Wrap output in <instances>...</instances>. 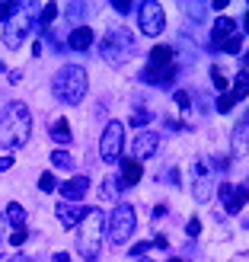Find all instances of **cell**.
I'll use <instances>...</instances> for the list:
<instances>
[{"label": "cell", "mask_w": 249, "mask_h": 262, "mask_svg": "<svg viewBox=\"0 0 249 262\" xmlns=\"http://www.w3.org/2000/svg\"><path fill=\"white\" fill-rule=\"evenodd\" d=\"M32 135V115L26 102H10L0 115V147L7 150H16L26 147V141Z\"/></svg>", "instance_id": "6da1fadb"}, {"label": "cell", "mask_w": 249, "mask_h": 262, "mask_svg": "<svg viewBox=\"0 0 249 262\" xmlns=\"http://www.w3.org/2000/svg\"><path fill=\"white\" fill-rule=\"evenodd\" d=\"M58 192L64 195V199H67V205H71V202H80L83 195L89 192V179H86V176H74V179L64 182V186H61Z\"/></svg>", "instance_id": "4fadbf2b"}, {"label": "cell", "mask_w": 249, "mask_h": 262, "mask_svg": "<svg viewBox=\"0 0 249 262\" xmlns=\"http://www.w3.org/2000/svg\"><path fill=\"white\" fill-rule=\"evenodd\" d=\"M122 147H125V125L122 122H109L99 141V154L106 163H119L122 160Z\"/></svg>", "instance_id": "8992f818"}, {"label": "cell", "mask_w": 249, "mask_h": 262, "mask_svg": "<svg viewBox=\"0 0 249 262\" xmlns=\"http://www.w3.org/2000/svg\"><path fill=\"white\" fill-rule=\"evenodd\" d=\"M134 227H138V214L131 205H115V211L109 217V240L112 243H128L134 237Z\"/></svg>", "instance_id": "5b68a950"}, {"label": "cell", "mask_w": 249, "mask_h": 262, "mask_svg": "<svg viewBox=\"0 0 249 262\" xmlns=\"http://www.w3.org/2000/svg\"><path fill=\"white\" fill-rule=\"evenodd\" d=\"M176 74H179L176 64H166V68H147V71H141V80H144V83H160V86H169V83L176 80Z\"/></svg>", "instance_id": "7c38bea8"}, {"label": "cell", "mask_w": 249, "mask_h": 262, "mask_svg": "<svg viewBox=\"0 0 249 262\" xmlns=\"http://www.w3.org/2000/svg\"><path fill=\"white\" fill-rule=\"evenodd\" d=\"M29 29H32V16H29V13H13V16L4 23V45L7 48H19Z\"/></svg>", "instance_id": "ba28073f"}, {"label": "cell", "mask_w": 249, "mask_h": 262, "mask_svg": "<svg viewBox=\"0 0 249 262\" xmlns=\"http://www.w3.org/2000/svg\"><path fill=\"white\" fill-rule=\"evenodd\" d=\"M51 138L58 141V147H61V150L74 141V138H71V125H67V119H61V115H58V119L51 122Z\"/></svg>", "instance_id": "d6986e66"}, {"label": "cell", "mask_w": 249, "mask_h": 262, "mask_svg": "<svg viewBox=\"0 0 249 262\" xmlns=\"http://www.w3.org/2000/svg\"><path fill=\"white\" fill-rule=\"evenodd\" d=\"M4 250H7V221L0 214V256H4Z\"/></svg>", "instance_id": "d590c367"}, {"label": "cell", "mask_w": 249, "mask_h": 262, "mask_svg": "<svg viewBox=\"0 0 249 262\" xmlns=\"http://www.w3.org/2000/svg\"><path fill=\"white\" fill-rule=\"evenodd\" d=\"M233 106H237V99H233L230 93H220L217 96V112H230Z\"/></svg>", "instance_id": "484cf974"}, {"label": "cell", "mask_w": 249, "mask_h": 262, "mask_svg": "<svg viewBox=\"0 0 249 262\" xmlns=\"http://www.w3.org/2000/svg\"><path fill=\"white\" fill-rule=\"evenodd\" d=\"M147 250H153V243H150V240H144V243H134V246H131V256H144Z\"/></svg>", "instance_id": "836d02e7"}, {"label": "cell", "mask_w": 249, "mask_h": 262, "mask_svg": "<svg viewBox=\"0 0 249 262\" xmlns=\"http://www.w3.org/2000/svg\"><path fill=\"white\" fill-rule=\"evenodd\" d=\"M7 243H10V246H22V243H26V230H13V237H10Z\"/></svg>", "instance_id": "8d00e7d4"}, {"label": "cell", "mask_w": 249, "mask_h": 262, "mask_svg": "<svg viewBox=\"0 0 249 262\" xmlns=\"http://www.w3.org/2000/svg\"><path fill=\"white\" fill-rule=\"evenodd\" d=\"M138 26L144 35H160L163 26H166V16H163V7L153 4V0H147V4L138 7Z\"/></svg>", "instance_id": "52a82bcc"}, {"label": "cell", "mask_w": 249, "mask_h": 262, "mask_svg": "<svg viewBox=\"0 0 249 262\" xmlns=\"http://www.w3.org/2000/svg\"><path fill=\"white\" fill-rule=\"evenodd\" d=\"M220 51H227V55H240V51H243V35H240V32H233L227 42L220 45Z\"/></svg>", "instance_id": "d4e9b609"}, {"label": "cell", "mask_w": 249, "mask_h": 262, "mask_svg": "<svg viewBox=\"0 0 249 262\" xmlns=\"http://www.w3.org/2000/svg\"><path fill=\"white\" fill-rule=\"evenodd\" d=\"M141 176H144L141 163H138V160H131V157H125V160H122V182H125V186H138Z\"/></svg>", "instance_id": "ac0fdd59"}, {"label": "cell", "mask_w": 249, "mask_h": 262, "mask_svg": "<svg viewBox=\"0 0 249 262\" xmlns=\"http://www.w3.org/2000/svg\"><path fill=\"white\" fill-rule=\"evenodd\" d=\"M51 166H58V169H74V157H71L67 150L55 147V154H51Z\"/></svg>", "instance_id": "cb8c5ba5"}, {"label": "cell", "mask_w": 249, "mask_h": 262, "mask_svg": "<svg viewBox=\"0 0 249 262\" xmlns=\"http://www.w3.org/2000/svg\"><path fill=\"white\" fill-rule=\"evenodd\" d=\"M89 45H93V29H89V26H77V29L71 32V38H67V48L86 51Z\"/></svg>", "instance_id": "e0dca14e"}, {"label": "cell", "mask_w": 249, "mask_h": 262, "mask_svg": "<svg viewBox=\"0 0 249 262\" xmlns=\"http://www.w3.org/2000/svg\"><path fill=\"white\" fill-rule=\"evenodd\" d=\"M86 86H89V77L80 64H64L55 77V96L67 106H77L86 96Z\"/></svg>", "instance_id": "3957f363"}, {"label": "cell", "mask_w": 249, "mask_h": 262, "mask_svg": "<svg viewBox=\"0 0 249 262\" xmlns=\"http://www.w3.org/2000/svg\"><path fill=\"white\" fill-rule=\"evenodd\" d=\"M150 119H153L150 109H134V115H131V125H147Z\"/></svg>", "instance_id": "83f0119b"}, {"label": "cell", "mask_w": 249, "mask_h": 262, "mask_svg": "<svg viewBox=\"0 0 249 262\" xmlns=\"http://www.w3.org/2000/svg\"><path fill=\"white\" fill-rule=\"evenodd\" d=\"M58 16V4H48L45 7V13H42V19H38V26H42V29H48V23Z\"/></svg>", "instance_id": "4316f807"}, {"label": "cell", "mask_w": 249, "mask_h": 262, "mask_svg": "<svg viewBox=\"0 0 249 262\" xmlns=\"http://www.w3.org/2000/svg\"><path fill=\"white\" fill-rule=\"evenodd\" d=\"M237 32V19H230V16H220L214 26H211V48H220L227 42V38Z\"/></svg>", "instance_id": "5bb4252c"}, {"label": "cell", "mask_w": 249, "mask_h": 262, "mask_svg": "<svg viewBox=\"0 0 249 262\" xmlns=\"http://www.w3.org/2000/svg\"><path fill=\"white\" fill-rule=\"evenodd\" d=\"M38 189H42V192H55V173H42V176H38Z\"/></svg>", "instance_id": "f1b7e54d"}, {"label": "cell", "mask_w": 249, "mask_h": 262, "mask_svg": "<svg viewBox=\"0 0 249 262\" xmlns=\"http://www.w3.org/2000/svg\"><path fill=\"white\" fill-rule=\"evenodd\" d=\"M7 224L13 227V230H26V208L22 205H16V202H13V205H7Z\"/></svg>", "instance_id": "44dd1931"}, {"label": "cell", "mask_w": 249, "mask_h": 262, "mask_svg": "<svg viewBox=\"0 0 249 262\" xmlns=\"http://www.w3.org/2000/svg\"><path fill=\"white\" fill-rule=\"evenodd\" d=\"M134 51H138V38L128 29H109L106 38H102V45H99V55L109 64H128L134 58Z\"/></svg>", "instance_id": "277c9868"}, {"label": "cell", "mask_w": 249, "mask_h": 262, "mask_svg": "<svg viewBox=\"0 0 249 262\" xmlns=\"http://www.w3.org/2000/svg\"><path fill=\"white\" fill-rule=\"evenodd\" d=\"M156 147H160V138L153 135V131H141V135H134V141H131V160H147V157L156 154Z\"/></svg>", "instance_id": "30bf717a"}, {"label": "cell", "mask_w": 249, "mask_h": 262, "mask_svg": "<svg viewBox=\"0 0 249 262\" xmlns=\"http://www.w3.org/2000/svg\"><path fill=\"white\" fill-rule=\"evenodd\" d=\"M0 71H4V64H0Z\"/></svg>", "instance_id": "bcb514c9"}, {"label": "cell", "mask_w": 249, "mask_h": 262, "mask_svg": "<svg viewBox=\"0 0 249 262\" xmlns=\"http://www.w3.org/2000/svg\"><path fill=\"white\" fill-rule=\"evenodd\" d=\"M243 29H246V32H249V13H246V23H243Z\"/></svg>", "instance_id": "b9f144b4"}, {"label": "cell", "mask_w": 249, "mask_h": 262, "mask_svg": "<svg viewBox=\"0 0 249 262\" xmlns=\"http://www.w3.org/2000/svg\"><path fill=\"white\" fill-rule=\"evenodd\" d=\"M141 262H150V259H141Z\"/></svg>", "instance_id": "f6af8a7d"}, {"label": "cell", "mask_w": 249, "mask_h": 262, "mask_svg": "<svg viewBox=\"0 0 249 262\" xmlns=\"http://www.w3.org/2000/svg\"><path fill=\"white\" fill-rule=\"evenodd\" d=\"M112 10L115 13H131V10H134V4H131V0H112Z\"/></svg>", "instance_id": "d6a6232c"}, {"label": "cell", "mask_w": 249, "mask_h": 262, "mask_svg": "<svg viewBox=\"0 0 249 262\" xmlns=\"http://www.w3.org/2000/svg\"><path fill=\"white\" fill-rule=\"evenodd\" d=\"M217 199L224 202V211L227 214H237L240 208L249 202V189L246 186H230V182H224V186L217 189Z\"/></svg>", "instance_id": "9c48e42d"}, {"label": "cell", "mask_w": 249, "mask_h": 262, "mask_svg": "<svg viewBox=\"0 0 249 262\" xmlns=\"http://www.w3.org/2000/svg\"><path fill=\"white\" fill-rule=\"evenodd\" d=\"M186 233H189V237H198V233H201V221H198V217H192L189 224H186Z\"/></svg>", "instance_id": "e575fe53"}, {"label": "cell", "mask_w": 249, "mask_h": 262, "mask_svg": "<svg viewBox=\"0 0 249 262\" xmlns=\"http://www.w3.org/2000/svg\"><path fill=\"white\" fill-rule=\"evenodd\" d=\"M51 262H71V256L67 253H55V259H51Z\"/></svg>", "instance_id": "ab89813d"}, {"label": "cell", "mask_w": 249, "mask_h": 262, "mask_svg": "<svg viewBox=\"0 0 249 262\" xmlns=\"http://www.w3.org/2000/svg\"><path fill=\"white\" fill-rule=\"evenodd\" d=\"M80 240H77V250L83 259H96L102 250V237H106V214L99 208H86L80 217Z\"/></svg>", "instance_id": "7a4b0ae2"}, {"label": "cell", "mask_w": 249, "mask_h": 262, "mask_svg": "<svg viewBox=\"0 0 249 262\" xmlns=\"http://www.w3.org/2000/svg\"><path fill=\"white\" fill-rule=\"evenodd\" d=\"M7 262H29L26 256H13V259H7Z\"/></svg>", "instance_id": "60d3db41"}, {"label": "cell", "mask_w": 249, "mask_h": 262, "mask_svg": "<svg viewBox=\"0 0 249 262\" xmlns=\"http://www.w3.org/2000/svg\"><path fill=\"white\" fill-rule=\"evenodd\" d=\"M150 243H153V246H160V250H166V246H169V243H166V237H163V233H160V237H153Z\"/></svg>", "instance_id": "f35d334b"}, {"label": "cell", "mask_w": 249, "mask_h": 262, "mask_svg": "<svg viewBox=\"0 0 249 262\" xmlns=\"http://www.w3.org/2000/svg\"><path fill=\"white\" fill-rule=\"evenodd\" d=\"M176 51L169 45H153L150 48V68H166V64H173Z\"/></svg>", "instance_id": "ffe728a7"}, {"label": "cell", "mask_w": 249, "mask_h": 262, "mask_svg": "<svg viewBox=\"0 0 249 262\" xmlns=\"http://www.w3.org/2000/svg\"><path fill=\"white\" fill-rule=\"evenodd\" d=\"M233 157H243L249 154V122H237V128H233V144H230Z\"/></svg>", "instance_id": "9a60e30c"}, {"label": "cell", "mask_w": 249, "mask_h": 262, "mask_svg": "<svg viewBox=\"0 0 249 262\" xmlns=\"http://www.w3.org/2000/svg\"><path fill=\"white\" fill-rule=\"evenodd\" d=\"M243 61H246V64H249V51H246V55H243Z\"/></svg>", "instance_id": "7bdbcfd3"}, {"label": "cell", "mask_w": 249, "mask_h": 262, "mask_svg": "<svg viewBox=\"0 0 249 262\" xmlns=\"http://www.w3.org/2000/svg\"><path fill=\"white\" fill-rule=\"evenodd\" d=\"M192 192H195V202L211 199V179H208V166L201 160L192 166Z\"/></svg>", "instance_id": "8fae6325"}, {"label": "cell", "mask_w": 249, "mask_h": 262, "mask_svg": "<svg viewBox=\"0 0 249 262\" xmlns=\"http://www.w3.org/2000/svg\"><path fill=\"white\" fill-rule=\"evenodd\" d=\"M176 106H179V109H189V106H192V96L186 93V90H176Z\"/></svg>", "instance_id": "4dcf8cb0"}, {"label": "cell", "mask_w": 249, "mask_h": 262, "mask_svg": "<svg viewBox=\"0 0 249 262\" xmlns=\"http://www.w3.org/2000/svg\"><path fill=\"white\" fill-rule=\"evenodd\" d=\"M58 217H61V227L74 230L77 224H80V217H83V208H77V205H67V202H61V205H58Z\"/></svg>", "instance_id": "2e32d148"}, {"label": "cell", "mask_w": 249, "mask_h": 262, "mask_svg": "<svg viewBox=\"0 0 249 262\" xmlns=\"http://www.w3.org/2000/svg\"><path fill=\"white\" fill-rule=\"evenodd\" d=\"M169 262H182V259H169Z\"/></svg>", "instance_id": "ee69618b"}, {"label": "cell", "mask_w": 249, "mask_h": 262, "mask_svg": "<svg viewBox=\"0 0 249 262\" xmlns=\"http://www.w3.org/2000/svg\"><path fill=\"white\" fill-rule=\"evenodd\" d=\"M211 77H214V86H217V90H230V83H227V77L220 74L217 68H211Z\"/></svg>", "instance_id": "f546056e"}, {"label": "cell", "mask_w": 249, "mask_h": 262, "mask_svg": "<svg viewBox=\"0 0 249 262\" xmlns=\"http://www.w3.org/2000/svg\"><path fill=\"white\" fill-rule=\"evenodd\" d=\"M122 189H125V182L122 179H102V199H119L122 195Z\"/></svg>", "instance_id": "603a6c76"}, {"label": "cell", "mask_w": 249, "mask_h": 262, "mask_svg": "<svg viewBox=\"0 0 249 262\" xmlns=\"http://www.w3.org/2000/svg\"><path fill=\"white\" fill-rule=\"evenodd\" d=\"M16 10H19L16 4H0V23H7V19H10V16H13Z\"/></svg>", "instance_id": "1f68e13d"}, {"label": "cell", "mask_w": 249, "mask_h": 262, "mask_svg": "<svg viewBox=\"0 0 249 262\" xmlns=\"http://www.w3.org/2000/svg\"><path fill=\"white\" fill-rule=\"evenodd\" d=\"M227 93L237 99V102L249 96V74H246V71H240V74H237V80H233V86L227 90Z\"/></svg>", "instance_id": "7402d4cb"}, {"label": "cell", "mask_w": 249, "mask_h": 262, "mask_svg": "<svg viewBox=\"0 0 249 262\" xmlns=\"http://www.w3.org/2000/svg\"><path fill=\"white\" fill-rule=\"evenodd\" d=\"M13 166V157L7 154V157H0V173H7V169Z\"/></svg>", "instance_id": "74e56055"}]
</instances>
